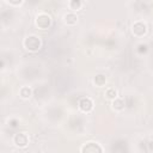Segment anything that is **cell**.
I'll return each instance as SVG.
<instances>
[{
	"label": "cell",
	"mask_w": 153,
	"mask_h": 153,
	"mask_svg": "<svg viewBox=\"0 0 153 153\" xmlns=\"http://www.w3.org/2000/svg\"><path fill=\"white\" fill-rule=\"evenodd\" d=\"M24 44H25L26 49H29V50H31V51H36V50L39 49L41 42H39V39H38L37 37H35V36H30V37H27V38L25 39Z\"/></svg>",
	"instance_id": "6da1fadb"
},
{
	"label": "cell",
	"mask_w": 153,
	"mask_h": 153,
	"mask_svg": "<svg viewBox=\"0 0 153 153\" xmlns=\"http://www.w3.org/2000/svg\"><path fill=\"white\" fill-rule=\"evenodd\" d=\"M36 23H37V25H38L41 29H47V27H49V25H50V17H49L48 14H45V13H42V14H39V16L37 17Z\"/></svg>",
	"instance_id": "7a4b0ae2"
},
{
	"label": "cell",
	"mask_w": 153,
	"mask_h": 153,
	"mask_svg": "<svg viewBox=\"0 0 153 153\" xmlns=\"http://www.w3.org/2000/svg\"><path fill=\"white\" fill-rule=\"evenodd\" d=\"M79 108H80L82 111L88 112L90 110H92L93 103H92V100H91L90 98H82V99H80V102H79Z\"/></svg>",
	"instance_id": "3957f363"
},
{
	"label": "cell",
	"mask_w": 153,
	"mask_h": 153,
	"mask_svg": "<svg viewBox=\"0 0 153 153\" xmlns=\"http://www.w3.org/2000/svg\"><path fill=\"white\" fill-rule=\"evenodd\" d=\"M133 32L136 35V36H142L146 33V26L142 24V23H136L134 26H133Z\"/></svg>",
	"instance_id": "277c9868"
},
{
	"label": "cell",
	"mask_w": 153,
	"mask_h": 153,
	"mask_svg": "<svg viewBox=\"0 0 153 153\" xmlns=\"http://www.w3.org/2000/svg\"><path fill=\"white\" fill-rule=\"evenodd\" d=\"M14 141L18 146H25L27 143V136L24 134V133H20V134H17L16 137H14Z\"/></svg>",
	"instance_id": "5b68a950"
},
{
	"label": "cell",
	"mask_w": 153,
	"mask_h": 153,
	"mask_svg": "<svg viewBox=\"0 0 153 153\" xmlns=\"http://www.w3.org/2000/svg\"><path fill=\"white\" fill-rule=\"evenodd\" d=\"M81 151L82 152H100L102 151V148L100 147H98L94 142H88L86 146H84L82 148H81Z\"/></svg>",
	"instance_id": "8992f818"
},
{
	"label": "cell",
	"mask_w": 153,
	"mask_h": 153,
	"mask_svg": "<svg viewBox=\"0 0 153 153\" xmlns=\"http://www.w3.org/2000/svg\"><path fill=\"white\" fill-rule=\"evenodd\" d=\"M65 19H66V22H67L68 24H71V25H73V24L76 23V16H75L74 13H68V14L65 17Z\"/></svg>",
	"instance_id": "52a82bcc"
},
{
	"label": "cell",
	"mask_w": 153,
	"mask_h": 153,
	"mask_svg": "<svg viewBox=\"0 0 153 153\" xmlns=\"http://www.w3.org/2000/svg\"><path fill=\"white\" fill-rule=\"evenodd\" d=\"M69 6H71V8H72V10L78 11V10L81 7V1H80V0H71Z\"/></svg>",
	"instance_id": "ba28073f"
},
{
	"label": "cell",
	"mask_w": 153,
	"mask_h": 153,
	"mask_svg": "<svg viewBox=\"0 0 153 153\" xmlns=\"http://www.w3.org/2000/svg\"><path fill=\"white\" fill-rule=\"evenodd\" d=\"M94 82L98 84L99 86H102V85L105 82V76H104V75H97L96 79H94Z\"/></svg>",
	"instance_id": "9c48e42d"
},
{
	"label": "cell",
	"mask_w": 153,
	"mask_h": 153,
	"mask_svg": "<svg viewBox=\"0 0 153 153\" xmlns=\"http://www.w3.org/2000/svg\"><path fill=\"white\" fill-rule=\"evenodd\" d=\"M114 108H116V109H118V110L123 109V102H122L121 99H116V100L114 102Z\"/></svg>",
	"instance_id": "30bf717a"
},
{
	"label": "cell",
	"mask_w": 153,
	"mask_h": 153,
	"mask_svg": "<svg viewBox=\"0 0 153 153\" xmlns=\"http://www.w3.org/2000/svg\"><path fill=\"white\" fill-rule=\"evenodd\" d=\"M20 93H22V96H23L24 98H26V97H29V96H30L31 91H30V88H27V87H24V88H22Z\"/></svg>",
	"instance_id": "8fae6325"
},
{
	"label": "cell",
	"mask_w": 153,
	"mask_h": 153,
	"mask_svg": "<svg viewBox=\"0 0 153 153\" xmlns=\"http://www.w3.org/2000/svg\"><path fill=\"white\" fill-rule=\"evenodd\" d=\"M106 97L108 98H116V91L112 90V88H109L106 91Z\"/></svg>",
	"instance_id": "7c38bea8"
},
{
	"label": "cell",
	"mask_w": 153,
	"mask_h": 153,
	"mask_svg": "<svg viewBox=\"0 0 153 153\" xmlns=\"http://www.w3.org/2000/svg\"><path fill=\"white\" fill-rule=\"evenodd\" d=\"M11 4H13V5H18V4H20L22 2V0H8Z\"/></svg>",
	"instance_id": "4fadbf2b"
}]
</instances>
